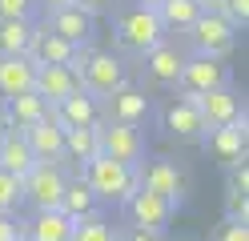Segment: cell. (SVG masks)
<instances>
[{
  "mask_svg": "<svg viewBox=\"0 0 249 241\" xmlns=\"http://www.w3.org/2000/svg\"><path fill=\"white\" fill-rule=\"evenodd\" d=\"M81 181L92 189L97 201H121L129 205V197L141 185H137V165H121V161H108V157H92L89 165H81Z\"/></svg>",
  "mask_w": 249,
  "mask_h": 241,
  "instance_id": "1",
  "label": "cell"
},
{
  "mask_svg": "<svg viewBox=\"0 0 249 241\" xmlns=\"http://www.w3.org/2000/svg\"><path fill=\"white\" fill-rule=\"evenodd\" d=\"M113 37H117L121 48H129V53L145 56L153 44H161V40H165V28H161V20H157V12H153V8L129 4V8H121V12H117V20H113Z\"/></svg>",
  "mask_w": 249,
  "mask_h": 241,
  "instance_id": "2",
  "label": "cell"
},
{
  "mask_svg": "<svg viewBox=\"0 0 249 241\" xmlns=\"http://www.w3.org/2000/svg\"><path fill=\"white\" fill-rule=\"evenodd\" d=\"M129 85V73H124V60L108 48H89L85 64H81V89L97 101H108L117 89Z\"/></svg>",
  "mask_w": 249,
  "mask_h": 241,
  "instance_id": "3",
  "label": "cell"
},
{
  "mask_svg": "<svg viewBox=\"0 0 249 241\" xmlns=\"http://www.w3.org/2000/svg\"><path fill=\"white\" fill-rule=\"evenodd\" d=\"M185 44H189V56H205V60H225L237 44V28L225 24L217 12H201L197 24L185 32Z\"/></svg>",
  "mask_w": 249,
  "mask_h": 241,
  "instance_id": "4",
  "label": "cell"
},
{
  "mask_svg": "<svg viewBox=\"0 0 249 241\" xmlns=\"http://www.w3.org/2000/svg\"><path fill=\"white\" fill-rule=\"evenodd\" d=\"M65 185H69V173L60 161H36L33 169L20 177V197L28 201L40 213V209H56L60 197H65Z\"/></svg>",
  "mask_w": 249,
  "mask_h": 241,
  "instance_id": "5",
  "label": "cell"
},
{
  "mask_svg": "<svg viewBox=\"0 0 249 241\" xmlns=\"http://www.w3.org/2000/svg\"><path fill=\"white\" fill-rule=\"evenodd\" d=\"M173 89H177V96H205V93H221V89H233V69H229V60L189 56Z\"/></svg>",
  "mask_w": 249,
  "mask_h": 241,
  "instance_id": "6",
  "label": "cell"
},
{
  "mask_svg": "<svg viewBox=\"0 0 249 241\" xmlns=\"http://www.w3.org/2000/svg\"><path fill=\"white\" fill-rule=\"evenodd\" d=\"M137 185H141V193H153L173 209H181V201H185V173L169 157H149L145 165H137Z\"/></svg>",
  "mask_w": 249,
  "mask_h": 241,
  "instance_id": "7",
  "label": "cell"
},
{
  "mask_svg": "<svg viewBox=\"0 0 249 241\" xmlns=\"http://www.w3.org/2000/svg\"><path fill=\"white\" fill-rule=\"evenodd\" d=\"M97 149L108 161L141 165V157H145V133L133 129V125H108V121H101L97 125Z\"/></svg>",
  "mask_w": 249,
  "mask_h": 241,
  "instance_id": "8",
  "label": "cell"
},
{
  "mask_svg": "<svg viewBox=\"0 0 249 241\" xmlns=\"http://www.w3.org/2000/svg\"><path fill=\"white\" fill-rule=\"evenodd\" d=\"M245 125H249V121L241 117V121L225 125V129H205V137H201L205 153H209L213 161H221L225 169H229V165H241V161H245V145H249V129H245Z\"/></svg>",
  "mask_w": 249,
  "mask_h": 241,
  "instance_id": "9",
  "label": "cell"
},
{
  "mask_svg": "<svg viewBox=\"0 0 249 241\" xmlns=\"http://www.w3.org/2000/svg\"><path fill=\"white\" fill-rule=\"evenodd\" d=\"M197 112H201V121H205V129H225L233 121H241L245 117V105H241V96L233 93V89H221V93H205V96H185Z\"/></svg>",
  "mask_w": 249,
  "mask_h": 241,
  "instance_id": "10",
  "label": "cell"
},
{
  "mask_svg": "<svg viewBox=\"0 0 249 241\" xmlns=\"http://www.w3.org/2000/svg\"><path fill=\"white\" fill-rule=\"evenodd\" d=\"M124 213H129L133 229H145V233H165L177 209L169 205V201H161V197H153V193H141V189H137L133 197H129V205H124Z\"/></svg>",
  "mask_w": 249,
  "mask_h": 241,
  "instance_id": "11",
  "label": "cell"
},
{
  "mask_svg": "<svg viewBox=\"0 0 249 241\" xmlns=\"http://www.w3.org/2000/svg\"><path fill=\"white\" fill-rule=\"evenodd\" d=\"M149 117V96L141 89H117L108 101H101V121L108 125H133V129H141V121Z\"/></svg>",
  "mask_w": 249,
  "mask_h": 241,
  "instance_id": "12",
  "label": "cell"
},
{
  "mask_svg": "<svg viewBox=\"0 0 249 241\" xmlns=\"http://www.w3.org/2000/svg\"><path fill=\"white\" fill-rule=\"evenodd\" d=\"M141 60H145V76L153 80V85H177V76L185 69V60H189V53L165 37L161 44H153Z\"/></svg>",
  "mask_w": 249,
  "mask_h": 241,
  "instance_id": "13",
  "label": "cell"
},
{
  "mask_svg": "<svg viewBox=\"0 0 249 241\" xmlns=\"http://www.w3.org/2000/svg\"><path fill=\"white\" fill-rule=\"evenodd\" d=\"M44 28H49V32H56V37L65 40V44H72V48H89L92 32H97V20H92L89 12H81L76 4H69V8H56V12H49Z\"/></svg>",
  "mask_w": 249,
  "mask_h": 241,
  "instance_id": "14",
  "label": "cell"
},
{
  "mask_svg": "<svg viewBox=\"0 0 249 241\" xmlns=\"http://www.w3.org/2000/svg\"><path fill=\"white\" fill-rule=\"evenodd\" d=\"M33 93L53 109V105L65 101V96L81 93V76H76L69 64H40V69H36V85H33Z\"/></svg>",
  "mask_w": 249,
  "mask_h": 241,
  "instance_id": "15",
  "label": "cell"
},
{
  "mask_svg": "<svg viewBox=\"0 0 249 241\" xmlns=\"http://www.w3.org/2000/svg\"><path fill=\"white\" fill-rule=\"evenodd\" d=\"M49 117H53L60 129H92V125H101V101L81 89V93L65 96L60 105H53Z\"/></svg>",
  "mask_w": 249,
  "mask_h": 241,
  "instance_id": "16",
  "label": "cell"
},
{
  "mask_svg": "<svg viewBox=\"0 0 249 241\" xmlns=\"http://www.w3.org/2000/svg\"><path fill=\"white\" fill-rule=\"evenodd\" d=\"M0 121H4L8 133H24L40 121H49V105L40 101L36 93H20V96H8L4 109H0Z\"/></svg>",
  "mask_w": 249,
  "mask_h": 241,
  "instance_id": "17",
  "label": "cell"
},
{
  "mask_svg": "<svg viewBox=\"0 0 249 241\" xmlns=\"http://www.w3.org/2000/svg\"><path fill=\"white\" fill-rule=\"evenodd\" d=\"M165 129H169V137H177V141H201L205 137V121H201V112L185 101V96H173V101L165 105Z\"/></svg>",
  "mask_w": 249,
  "mask_h": 241,
  "instance_id": "18",
  "label": "cell"
},
{
  "mask_svg": "<svg viewBox=\"0 0 249 241\" xmlns=\"http://www.w3.org/2000/svg\"><path fill=\"white\" fill-rule=\"evenodd\" d=\"M20 137H24L28 149H33L36 161H65V129H60L53 117L33 125V129H24Z\"/></svg>",
  "mask_w": 249,
  "mask_h": 241,
  "instance_id": "19",
  "label": "cell"
},
{
  "mask_svg": "<svg viewBox=\"0 0 249 241\" xmlns=\"http://www.w3.org/2000/svg\"><path fill=\"white\" fill-rule=\"evenodd\" d=\"M36 85V64L28 56H0V96H20V93H33Z\"/></svg>",
  "mask_w": 249,
  "mask_h": 241,
  "instance_id": "20",
  "label": "cell"
},
{
  "mask_svg": "<svg viewBox=\"0 0 249 241\" xmlns=\"http://www.w3.org/2000/svg\"><path fill=\"white\" fill-rule=\"evenodd\" d=\"M76 53H81V48H72V44H65L56 37V32H49V28H36L33 32V44H28V60L36 64H69Z\"/></svg>",
  "mask_w": 249,
  "mask_h": 241,
  "instance_id": "21",
  "label": "cell"
},
{
  "mask_svg": "<svg viewBox=\"0 0 249 241\" xmlns=\"http://www.w3.org/2000/svg\"><path fill=\"white\" fill-rule=\"evenodd\" d=\"M60 213H65L72 225L76 221H85V217H97L101 213V201L92 197V189L81 181V177H69V185H65V197H60Z\"/></svg>",
  "mask_w": 249,
  "mask_h": 241,
  "instance_id": "22",
  "label": "cell"
},
{
  "mask_svg": "<svg viewBox=\"0 0 249 241\" xmlns=\"http://www.w3.org/2000/svg\"><path fill=\"white\" fill-rule=\"evenodd\" d=\"M24 237L28 241H72V221L60 209H40L24 225Z\"/></svg>",
  "mask_w": 249,
  "mask_h": 241,
  "instance_id": "23",
  "label": "cell"
},
{
  "mask_svg": "<svg viewBox=\"0 0 249 241\" xmlns=\"http://www.w3.org/2000/svg\"><path fill=\"white\" fill-rule=\"evenodd\" d=\"M157 12V20H161V28H165V37L169 32H189L193 24H197V16L205 12L197 4V0H165L161 8H153Z\"/></svg>",
  "mask_w": 249,
  "mask_h": 241,
  "instance_id": "24",
  "label": "cell"
},
{
  "mask_svg": "<svg viewBox=\"0 0 249 241\" xmlns=\"http://www.w3.org/2000/svg\"><path fill=\"white\" fill-rule=\"evenodd\" d=\"M33 165H36V157H33V149L24 145V137H20V133H8L4 145H0V173H8V177H17V181H20Z\"/></svg>",
  "mask_w": 249,
  "mask_h": 241,
  "instance_id": "25",
  "label": "cell"
},
{
  "mask_svg": "<svg viewBox=\"0 0 249 241\" xmlns=\"http://www.w3.org/2000/svg\"><path fill=\"white\" fill-rule=\"evenodd\" d=\"M33 32V20H0V56H28Z\"/></svg>",
  "mask_w": 249,
  "mask_h": 241,
  "instance_id": "26",
  "label": "cell"
},
{
  "mask_svg": "<svg viewBox=\"0 0 249 241\" xmlns=\"http://www.w3.org/2000/svg\"><path fill=\"white\" fill-rule=\"evenodd\" d=\"M97 125L92 129H65V161H76V165H89L97 157Z\"/></svg>",
  "mask_w": 249,
  "mask_h": 241,
  "instance_id": "27",
  "label": "cell"
},
{
  "mask_svg": "<svg viewBox=\"0 0 249 241\" xmlns=\"http://www.w3.org/2000/svg\"><path fill=\"white\" fill-rule=\"evenodd\" d=\"M117 225L108 221L105 213H97V217H85V221H76L72 225V241H117Z\"/></svg>",
  "mask_w": 249,
  "mask_h": 241,
  "instance_id": "28",
  "label": "cell"
},
{
  "mask_svg": "<svg viewBox=\"0 0 249 241\" xmlns=\"http://www.w3.org/2000/svg\"><path fill=\"white\" fill-rule=\"evenodd\" d=\"M20 181H17V177H8V173H0V213H4V217H12V213H17V209H20Z\"/></svg>",
  "mask_w": 249,
  "mask_h": 241,
  "instance_id": "29",
  "label": "cell"
},
{
  "mask_svg": "<svg viewBox=\"0 0 249 241\" xmlns=\"http://www.w3.org/2000/svg\"><path fill=\"white\" fill-rule=\"evenodd\" d=\"M217 16L241 32L249 24V0H221V4H217Z\"/></svg>",
  "mask_w": 249,
  "mask_h": 241,
  "instance_id": "30",
  "label": "cell"
},
{
  "mask_svg": "<svg viewBox=\"0 0 249 241\" xmlns=\"http://www.w3.org/2000/svg\"><path fill=\"white\" fill-rule=\"evenodd\" d=\"M225 221H241V225H249V193H233V189H225Z\"/></svg>",
  "mask_w": 249,
  "mask_h": 241,
  "instance_id": "31",
  "label": "cell"
},
{
  "mask_svg": "<svg viewBox=\"0 0 249 241\" xmlns=\"http://www.w3.org/2000/svg\"><path fill=\"white\" fill-rule=\"evenodd\" d=\"M36 0H0V20H33Z\"/></svg>",
  "mask_w": 249,
  "mask_h": 241,
  "instance_id": "32",
  "label": "cell"
},
{
  "mask_svg": "<svg viewBox=\"0 0 249 241\" xmlns=\"http://www.w3.org/2000/svg\"><path fill=\"white\" fill-rule=\"evenodd\" d=\"M213 241H249V225H241V221H221V225H217V233H213Z\"/></svg>",
  "mask_w": 249,
  "mask_h": 241,
  "instance_id": "33",
  "label": "cell"
},
{
  "mask_svg": "<svg viewBox=\"0 0 249 241\" xmlns=\"http://www.w3.org/2000/svg\"><path fill=\"white\" fill-rule=\"evenodd\" d=\"M229 189L233 193H249V169H245V161H241V165H229Z\"/></svg>",
  "mask_w": 249,
  "mask_h": 241,
  "instance_id": "34",
  "label": "cell"
},
{
  "mask_svg": "<svg viewBox=\"0 0 249 241\" xmlns=\"http://www.w3.org/2000/svg\"><path fill=\"white\" fill-rule=\"evenodd\" d=\"M72 4L81 8V12H89L92 20H97V16H101V12H108V8L117 4V0H72Z\"/></svg>",
  "mask_w": 249,
  "mask_h": 241,
  "instance_id": "35",
  "label": "cell"
},
{
  "mask_svg": "<svg viewBox=\"0 0 249 241\" xmlns=\"http://www.w3.org/2000/svg\"><path fill=\"white\" fill-rule=\"evenodd\" d=\"M17 237H20V221L0 213V241H17Z\"/></svg>",
  "mask_w": 249,
  "mask_h": 241,
  "instance_id": "36",
  "label": "cell"
},
{
  "mask_svg": "<svg viewBox=\"0 0 249 241\" xmlns=\"http://www.w3.org/2000/svg\"><path fill=\"white\" fill-rule=\"evenodd\" d=\"M117 241H165V233H145V229H124V233H117Z\"/></svg>",
  "mask_w": 249,
  "mask_h": 241,
  "instance_id": "37",
  "label": "cell"
},
{
  "mask_svg": "<svg viewBox=\"0 0 249 241\" xmlns=\"http://www.w3.org/2000/svg\"><path fill=\"white\" fill-rule=\"evenodd\" d=\"M72 0H36V8H49V12H56V8H69Z\"/></svg>",
  "mask_w": 249,
  "mask_h": 241,
  "instance_id": "38",
  "label": "cell"
},
{
  "mask_svg": "<svg viewBox=\"0 0 249 241\" xmlns=\"http://www.w3.org/2000/svg\"><path fill=\"white\" fill-rule=\"evenodd\" d=\"M197 4L205 8V12H217V4H221V0H197Z\"/></svg>",
  "mask_w": 249,
  "mask_h": 241,
  "instance_id": "39",
  "label": "cell"
},
{
  "mask_svg": "<svg viewBox=\"0 0 249 241\" xmlns=\"http://www.w3.org/2000/svg\"><path fill=\"white\" fill-rule=\"evenodd\" d=\"M137 4H141V8H161L165 0H137Z\"/></svg>",
  "mask_w": 249,
  "mask_h": 241,
  "instance_id": "40",
  "label": "cell"
},
{
  "mask_svg": "<svg viewBox=\"0 0 249 241\" xmlns=\"http://www.w3.org/2000/svg\"><path fill=\"white\" fill-rule=\"evenodd\" d=\"M4 137H8V129H4V121H0V145H4Z\"/></svg>",
  "mask_w": 249,
  "mask_h": 241,
  "instance_id": "41",
  "label": "cell"
},
{
  "mask_svg": "<svg viewBox=\"0 0 249 241\" xmlns=\"http://www.w3.org/2000/svg\"><path fill=\"white\" fill-rule=\"evenodd\" d=\"M17 241H28V237H24V229H20V237H17Z\"/></svg>",
  "mask_w": 249,
  "mask_h": 241,
  "instance_id": "42",
  "label": "cell"
}]
</instances>
